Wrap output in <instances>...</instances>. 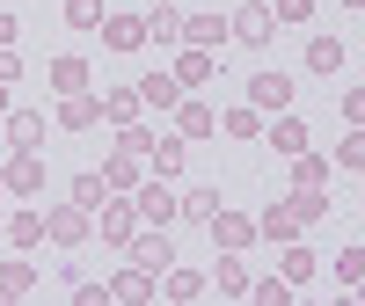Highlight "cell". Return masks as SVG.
<instances>
[{
  "mask_svg": "<svg viewBox=\"0 0 365 306\" xmlns=\"http://www.w3.org/2000/svg\"><path fill=\"white\" fill-rule=\"evenodd\" d=\"M182 44H197V51H227V22H220V15H182Z\"/></svg>",
  "mask_w": 365,
  "mask_h": 306,
  "instance_id": "cell-16",
  "label": "cell"
},
{
  "mask_svg": "<svg viewBox=\"0 0 365 306\" xmlns=\"http://www.w3.org/2000/svg\"><path fill=\"white\" fill-rule=\"evenodd\" d=\"M73 306H110V285H88V278H73Z\"/></svg>",
  "mask_w": 365,
  "mask_h": 306,
  "instance_id": "cell-38",
  "label": "cell"
},
{
  "mask_svg": "<svg viewBox=\"0 0 365 306\" xmlns=\"http://www.w3.org/2000/svg\"><path fill=\"white\" fill-rule=\"evenodd\" d=\"M0 182H8V197H44V153H15Z\"/></svg>",
  "mask_w": 365,
  "mask_h": 306,
  "instance_id": "cell-10",
  "label": "cell"
},
{
  "mask_svg": "<svg viewBox=\"0 0 365 306\" xmlns=\"http://www.w3.org/2000/svg\"><path fill=\"white\" fill-rule=\"evenodd\" d=\"M8 241H15L22 255H29V248H44V211H15V219H8Z\"/></svg>",
  "mask_w": 365,
  "mask_h": 306,
  "instance_id": "cell-29",
  "label": "cell"
},
{
  "mask_svg": "<svg viewBox=\"0 0 365 306\" xmlns=\"http://www.w3.org/2000/svg\"><path fill=\"white\" fill-rule=\"evenodd\" d=\"M96 233L110 241V248H132V233H139V211H132V197H125V190H110V197L96 204Z\"/></svg>",
  "mask_w": 365,
  "mask_h": 306,
  "instance_id": "cell-2",
  "label": "cell"
},
{
  "mask_svg": "<svg viewBox=\"0 0 365 306\" xmlns=\"http://www.w3.org/2000/svg\"><path fill=\"white\" fill-rule=\"evenodd\" d=\"M256 233H263V241H278V248H285V241H299V211H292V204H270L263 219H256Z\"/></svg>",
  "mask_w": 365,
  "mask_h": 306,
  "instance_id": "cell-25",
  "label": "cell"
},
{
  "mask_svg": "<svg viewBox=\"0 0 365 306\" xmlns=\"http://www.w3.org/2000/svg\"><path fill=\"white\" fill-rule=\"evenodd\" d=\"M205 226H212V248H234V255L256 248V219H249V211H227V204H220Z\"/></svg>",
  "mask_w": 365,
  "mask_h": 306,
  "instance_id": "cell-5",
  "label": "cell"
},
{
  "mask_svg": "<svg viewBox=\"0 0 365 306\" xmlns=\"http://www.w3.org/2000/svg\"><path fill=\"white\" fill-rule=\"evenodd\" d=\"M227 37H234V44H270V37H278V22H270V0H241V8L227 15Z\"/></svg>",
  "mask_w": 365,
  "mask_h": 306,
  "instance_id": "cell-4",
  "label": "cell"
},
{
  "mask_svg": "<svg viewBox=\"0 0 365 306\" xmlns=\"http://www.w3.org/2000/svg\"><path fill=\"white\" fill-rule=\"evenodd\" d=\"M182 146H190V139H168V132H161V139H146V168L175 182V175H182Z\"/></svg>",
  "mask_w": 365,
  "mask_h": 306,
  "instance_id": "cell-20",
  "label": "cell"
},
{
  "mask_svg": "<svg viewBox=\"0 0 365 306\" xmlns=\"http://www.w3.org/2000/svg\"><path fill=\"white\" fill-rule=\"evenodd\" d=\"M139 168H146V153L117 146V153H110V168H103V182H110V190H139Z\"/></svg>",
  "mask_w": 365,
  "mask_h": 306,
  "instance_id": "cell-23",
  "label": "cell"
},
{
  "mask_svg": "<svg viewBox=\"0 0 365 306\" xmlns=\"http://www.w3.org/2000/svg\"><path fill=\"white\" fill-rule=\"evenodd\" d=\"M285 204L299 211V226H307V219H322V211H329V197H322V190H292Z\"/></svg>",
  "mask_w": 365,
  "mask_h": 306,
  "instance_id": "cell-35",
  "label": "cell"
},
{
  "mask_svg": "<svg viewBox=\"0 0 365 306\" xmlns=\"http://www.w3.org/2000/svg\"><path fill=\"white\" fill-rule=\"evenodd\" d=\"M96 125H103V102L88 88L81 95H58V132H96Z\"/></svg>",
  "mask_w": 365,
  "mask_h": 306,
  "instance_id": "cell-13",
  "label": "cell"
},
{
  "mask_svg": "<svg viewBox=\"0 0 365 306\" xmlns=\"http://www.w3.org/2000/svg\"><path fill=\"white\" fill-rule=\"evenodd\" d=\"M8 88H15V80H0V110H8Z\"/></svg>",
  "mask_w": 365,
  "mask_h": 306,
  "instance_id": "cell-41",
  "label": "cell"
},
{
  "mask_svg": "<svg viewBox=\"0 0 365 306\" xmlns=\"http://www.w3.org/2000/svg\"><path fill=\"white\" fill-rule=\"evenodd\" d=\"M358 278H365V248H344L336 255V285H358Z\"/></svg>",
  "mask_w": 365,
  "mask_h": 306,
  "instance_id": "cell-36",
  "label": "cell"
},
{
  "mask_svg": "<svg viewBox=\"0 0 365 306\" xmlns=\"http://www.w3.org/2000/svg\"><path fill=\"white\" fill-rule=\"evenodd\" d=\"M88 233H96V211H81L73 197H66V204H44V241H58V248H81Z\"/></svg>",
  "mask_w": 365,
  "mask_h": 306,
  "instance_id": "cell-1",
  "label": "cell"
},
{
  "mask_svg": "<svg viewBox=\"0 0 365 306\" xmlns=\"http://www.w3.org/2000/svg\"><path fill=\"white\" fill-rule=\"evenodd\" d=\"M110 299H125V306L161 299V292H154V270H139V263H132V270H117V278H110Z\"/></svg>",
  "mask_w": 365,
  "mask_h": 306,
  "instance_id": "cell-18",
  "label": "cell"
},
{
  "mask_svg": "<svg viewBox=\"0 0 365 306\" xmlns=\"http://www.w3.org/2000/svg\"><path fill=\"white\" fill-rule=\"evenodd\" d=\"M139 102H146V110H175V102H182L175 73H146V80H139Z\"/></svg>",
  "mask_w": 365,
  "mask_h": 306,
  "instance_id": "cell-27",
  "label": "cell"
},
{
  "mask_svg": "<svg viewBox=\"0 0 365 306\" xmlns=\"http://www.w3.org/2000/svg\"><path fill=\"white\" fill-rule=\"evenodd\" d=\"M249 110H292V80L285 73H249Z\"/></svg>",
  "mask_w": 365,
  "mask_h": 306,
  "instance_id": "cell-12",
  "label": "cell"
},
{
  "mask_svg": "<svg viewBox=\"0 0 365 306\" xmlns=\"http://www.w3.org/2000/svg\"><path fill=\"white\" fill-rule=\"evenodd\" d=\"M336 168H365V146H358V132H351V139H336Z\"/></svg>",
  "mask_w": 365,
  "mask_h": 306,
  "instance_id": "cell-39",
  "label": "cell"
},
{
  "mask_svg": "<svg viewBox=\"0 0 365 306\" xmlns=\"http://www.w3.org/2000/svg\"><path fill=\"white\" fill-rule=\"evenodd\" d=\"M292 190H329V161L322 153H292Z\"/></svg>",
  "mask_w": 365,
  "mask_h": 306,
  "instance_id": "cell-28",
  "label": "cell"
},
{
  "mask_svg": "<svg viewBox=\"0 0 365 306\" xmlns=\"http://www.w3.org/2000/svg\"><path fill=\"white\" fill-rule=\"evenodd\" d=\"M58 15H66V29H96L103 22V0H66Z\"/></svg>",
  "mask_w": 365,
  "mask_h": 306,
  "instance_id": "cell-33",
  "label": "cell"
},
{
  "mask_svg": "<svg viewBox=\"0 0 365 306\" xmlns=\"http://www.w3.org/2000/svg\"><path fill=\"white\" fill-rule=\"evenodd\" d=\"M154 292H168L175 306H190V299H205V292H212V278H197V270H175V263H168V278H161Z\"/></svg>",
  "mask_w": 365,
  "mask_h": 306,
  "instance_id": "cell-21",
  "label": "cell"
},
{
  "mask_svg": "<svg viewBox=\"0 0 365 306\" xmlns=\"http://www.w3.org/2000/svg\"><path fill=\"white\" fill-rule=\"evenodd\" d=\"M15 37H22V22H15L8 8H0V44H15Z\"/></svg>",
  "mask_w": 365,
  "mask_h": 306,
  "instance_id": "cell-40",
  "label": "cell"
},
{
  "mask_svg": "<svg viewBox=\"0 0 365 306\" xmlns=\"http://www.w3.org/2000/svg\"><path fill=\"white\" fill-rule=\"evenodd\" d=\"M96 29H103V44H110V51H146V15H132V8L103 15Z\"/></svg>",
  "mask_w": 365,
  "mask_h": 306,
  "instance_id": "cell-8",
  "label": "cell"
},
{
  "mask_svg": "<svg viewBox=\"0 0 365 306\" xmlns=\"http://www.w3.org/2000/svg\"><path fill=\"white\" fill-rule=\"evenodd\" d=\"M66 197H73V204H81V211H96V204H103V197H110V182H103V175H96V168H88V175H73V182H66Z\"/></svg>",
  "mask_w": 365,
  "mask_h": 306,
  "instance_id": "cell-31",
  "label": "cell"
},
{
  "mask_svg": "<svg viewBox=\"0 0 365 306\" xmlns=\"http://www.w3.org/2000/svg\"><path fill=\"white\" fill-rule=\"evenodd\" d=\"M132 211H139V226H175V182L168 175H146L139 197H132Z\"/></svg>",
  "mask_w": 365,
  "mask_h": 306,
  "instance_id": "cell-3",
  "label": "cell"
},
{
  "mask_svg": "<svg viewBox=\"0 0 365 306\" xmlns=\"http://www.w3.org/2000/svg\"><path fill=\"white\" fill-rule=\"evenodd\" d=\"M88 80H96V73H88V58H73V51L51 58V95H81Z\"/></svg>",
  "mask_w": 365,
  "mask_h": 306,
  "instance_id": "cell-22",
  "label": "cell"
},
{
  "mask_svg": "<svg viewBox=\"0 0 365 306\" xmlns=\"http://www.w3.org/2000/svg\"><path fill=\"white\" fill-rule=\"evenodd\" d=\"M278 278H285V285H307V278H314V248L285 241V255H278Z\"/></svg>",
  "mask_w": 365,
  "mask_h": 306,
  "instance_id": "cell-30",
  "label": "cell"
},
{
  "mask_svg": "<svg viewBox=\"0 0 365 306\" xmlns=\"http://www.w3.org/2000/svg\"><path fill=\"white\" fill-rule=\"evenodd\" d=\"M0 211H8V182H0Z\"/></svg>",
  "mask_w": 365,
  "mask_h": 306,
  "instance_id": "cell-42",
  "label": "cell"
},
{
  "mask_svg": "<svg viewBox=\"0 0 365 306\" xmlns=\"http://www.w3.org/2000/svg\"><path fill=\"white\" fill-rule=\"evenodd\" d=\"M220 125H227V139H263V110L241 102V110H227V117H220Z\"/></svg>",
  "mask_w": 365,
  "mask_h": 306,
  "instance_id": "cell-32",
  "label": "cell"
},
{
  "mask_svg": "<svg viewBox=\"0 0 365 306\" xmlns=\"http://www.w3.org/2000/svg\"><path fill=\"white\" fill-rule=\"evenodd\" d=\"M307 15H314V0H278V8H270V22H278V29H285V22H307Z\"/></svg>",
  "mask_w": 365,
  "mask_h": 306,
  "instance_id": "cell-37",
  "label": "cell"
},
{
  "mask_svg": "<svg viewBox=\"0 0 365 306\" xmlns=\"http://www.w3.org/2000/svg\"><path fill=\"white\" fill-rule=\"evenodd\" d=\"M29 292H37V263L15 248V263H0V306H15V299H29Z\"/></svg>",
  "mask_w": 365,
  "mask_h": 306,
  "instance_id": "cell-14",
  "label": "cell"
},
{
  "mask_svg": "<svg viewBox=\"0 0 365 306\" xmlns=\"http://www.w3.org/2000/svg\"><path fill=\"white\" fill-rule=\"evenodd\" d=\"M96 102H103V125H139V110H146L139 88H103Z\"/></svg>",
  "mask_w": 365,
  "mask_h": 306,
  "instance_id": "cell-17",
  "label": "cell"
},
{
  "mask_svg": "<svg viewBox=\"0 0 365 306\" xmlns=\"http://www.w3.org/2000/svg\"><path fill=\"white\" fill-rule=\"evenodd\" d=\"M249 299L256 306H292V285L285 278H263V285H249Z\"/></svg>",
  "mask_w": 365,
  "mask_h": 306,
  "instance_id": "cell-34",
  "label": "cell"
},
{
  "mask_svg": "<svg viewBox=\"0 0 365 306\" xmlns=\"http://www.w3.org/2000/svg\"><path fill=\"white\" fill-rule=\"evenodd\" d=\"M175 132H182V139H212V132H220V110L197 102L190 88H182V102H175Z\"/></svg>",
  "mask_w": 365,
  "mask_h": 306,
  "instance_id": "cell-9",
  "label": "cell"
},
{
  "mask_svg": "<svg viewBox=\"0 0 365 306\" xmlns=\"http://www.w3.org/2000/svg\"><path fill=\"white\" fill-rule=\"evenodd\" d=\"M146 44H161V51L182 44V8L175 0H154V8H146Z\"/></svg>",
  "mask_w": 365,
  "mask_h": 306,
  "instance_id": "cell-11",
  "label": "cell"
},
{
  "mask_svg": "<svg viewBox=\"0 0 365 306\" xmlns=\"http://www.w3.org/2000/svg\"><path fill=\"white\" fill-rule=\"evenodd\" d=\"M344 37H307V73H344Z\"/></svg>",
  "mask_w": 365,
  "mask_h": 306,
  "instance_id": "cell-26",
  "label": "cell"
},
{
  "mask_svg": "<svg viewBox=\"0 0 365 306\" xmlns=\"http://www.w3.org/2000/svg\"><path fill=\"white\" fill-rule=\"evenodd\" d=\"M125 255H132L139 270H154V278H161V270L175 263V241H168V226H139V233H132V248H125Z\"/></svg>",
  "mask_w": 365,
  "mask_h": 306,
  "instance_id": "cell-7",
  "label": "cell"
},
{
  "mask_svg": "<svg viewBox=\"0 0 365 306\" xmlns=\"http://www.w3.org/2000/svg\"><path fill=\"white\" fill-rule=\"evenodd\" d=\"M0 139L15 153H44V110H0Z\"/></svg>",
  "mask_w": 365,
  "mask_h": 306,
  "instance_id": "cell-6",
  "label": "cell"
},
{
  "mask_svg": "<svg viewBox=\"0 0 365 306\" xmlns=\"http://www.w3.org/2000/svg\"><path fill=\"white\" fill-rule=\"evenodd\" d=\"M263 139H270V146H278V153H285V161H292V153H307V139H314V132H307V125H299V117H292V110H278V125H270Z\"/></svg>",
  "mask_w": 365,
  "mask_h": 306,
  "instance_id": "cell-19",
  "label": "cell"
},
{
  "mask_svg": "<svg viewBox=\"0 0 365 306\" xmlns=\"http://www.w3.org/2000/svg\"><path fill=\"white\" fill-rule=\"evenodd\" d=\"M212 285H220L227 299H249V270H241L234 248H220V263H212Z\"/></svg>",
  "mask_w": 365,
  "mask_h": 306,
  "instance_id": "cell-24",
  "label": "cell"
},
{
  "mask_svg": "<svg viewBox=\"0 0 365 306\" xmlns=\"http://www.w3.org/2000/svg\"><path fill=\"white\" fill-rule=\"evenodd\" d=\"M212 66H220V51H197V44H182L168 73H175V88H205V80H212Z\"/></svg>",
  "mask_w": 365,
  "mask_h": 306,
  "instance_id": "cell-15",
  "label": "cell"
}]
</instances>
